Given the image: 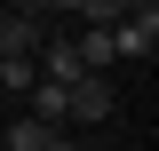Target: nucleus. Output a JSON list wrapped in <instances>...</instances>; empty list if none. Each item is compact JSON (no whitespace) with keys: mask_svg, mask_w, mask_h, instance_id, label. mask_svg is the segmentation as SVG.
<instances>
[{"mask_svg":"<svg viewBox=\"0 0 159 151\" xmlns=\"http://www.w3.org/2000/svg\"><path fill=\"white\" fill-rule=\"evenodd\" d=\"M32 80H40L32 64H0V88H8V95H32Z\"/></svg>","mask_w":159,"mask_h":151,"instance_id":"0eeeda50","label":"nucleus"},{"mask_svg":"<svg viewBox=\"0 0 159 151\" xmlns=\"http://www.w3.org/2000/svg\"><path fill=\"white\" fill-rule=\"evenodd\" d=\"M135 8H151V0H80L72 16H80V24H103V32H111V24H119V16H135Z\"/></svg>","mask_w":159,"mask_h":151,"instance_id":"39448f33","label":"nucleus"},{"mask_svg":"<svg viewBox=\"0 0 159 151\" xmlns=\"http://www.w3.org/2000/svg\"><path fill=\"white\" fill-rule=\"evenodd\" d=\"M151 48H159V0L111 24V56H119V64H151Z\"/></svg>","mask_w":159,"mask_h":151,"instance_id":"f03ea898","label":"nucleus"},{"mask_svg":"<svg viewBox=\"0 0 159 151\" xmlns=\"http://www.w3.org/2000/svg\"><path fill=\"white\" fill-rule=\"evenodd\" d=\"M40 40H48V24H40L32 8H8V16H0V64H32Z\"/></svg>","mask_w":159,"mask_h":151,"instance_id":"7ed1b4c3","label":"nucleus"},{"mask_svg":"<svg viewBox=\"0 0 159 151\" xmlns=\"http://www.w3.org/2000/svg\"><path fill=\"white\" fill-rule=\"evenodd\" d=\"M16 8H24V0H16Z\"/></svg>","mask_w":159,"mask_h":151,"instance_id":"9d476101","label":"nucleus"},{"mask_svg":"<svg viewBox=\"0 0 159 151\" xmlns=\"http://www.w3.org/2000/svg\"><path fill=\"white\" fill-rule=\"evenodd\" d=\"M56 135H64V127H40V119H16V127H0V143H8V151H48Z\"/></svg>","mask_w":159,"mask_h":151,"instance_id":"423d86ee","label":"nucleus"},{"mask_svg":"<svg viewBox=\"0 0 159 151\" xmlns=\"http://www.w3.org/2000/svg\"><path fill=\"white\" fill-rule=\"evenodd\" d=\"M111 112H119V88H111V72H80L72 88H64V127H103Z\"/></svg>","mask_w":159,"mask_h":151,"instance_id":"f257e3e1","label":"nucleus"},{"mask_svg":"<svg viewBox=\"0 0 159 151\" xmlns=\"http://www.w3.org/2000/svg\"><path fill=\"white\" fill-rule=\"evenodd\" d=\"M48 151H88V143H80V127H64V135H56Z\"/></svg>","mask_w":159,"mask_h":151,"instance_id":"1a4fd4ad","label":"nucleus"},{"mask_svg":"<svg viewBox=\"0 0 159 151\" xmlns=\"http://www.w3.org/2000/svg\"><path fill=\"white\" fill-rule=\"evenodd\" d=\"M72 56H80V72H111V32H103V24H80V40H72Z\"/></svg>","mask_w":159,"mask_h":151,"instance_id":"20e7f679","label":"nucleus"},{"mask_svg":"<svg viewBox=\"0 0 159 151\" xmlns=\"http://www.w3.org/2000/svg\"><path fill=\"white\" fill-rule=\"evenodd\" d=\"M24 8H32V16H40V24H48V16H72L80 0H24Z\"/></svg>","mask_w":159,"mask_h":151,"instance_id":"6e6552de","label":"nucleus"}]
</instances>
